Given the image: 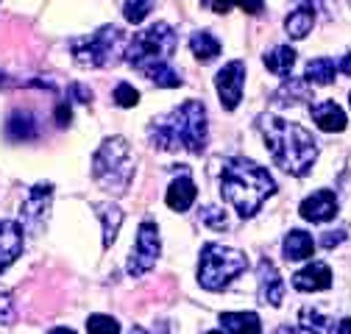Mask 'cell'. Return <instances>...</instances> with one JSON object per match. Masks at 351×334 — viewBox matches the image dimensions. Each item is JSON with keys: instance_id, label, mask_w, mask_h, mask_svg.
<instances>
[{"instance_id": "obj_21", "label": "cell", "mask_w": 351, "mask_h": 334, "mask_svg": "<svg viewBox=\"0 0 351 334\" xmlns=\"http://www.w3.org/2000/svg\"><path fill=\"white\" fill-rule=\"evenodd\" d=\"M93 209H95V215L104 220V248H109L117 240V231H120V223H123V212L114 203H95Z\"/></svg>"}, {"instance_id": "obj_19", "label": "cell", "mask_w": 351, "mask_h": 334, "mask_svg": "<svg viewBox=\"0 0 351 334\" xmlns=\"http://www.w3.org/2000/svg\"><path fill=\"white\" fill-rule=\"evenodd\" d=\"M313 25H315V9H313V3H306V0H301V6L295 12H290L285 20V28L293 39H304L313 31Z\"/></svg>"}, {"instance_id": "obj_7", "label": "cell", "mask_w": 351, "mask_h": 334, "mask_svg": "<svg viewBox=\"0 0 351 334\" xmlns=\"http://www.w3.org/2000/svg\"><path fill=\"white\" fill-rule=\"evenodd\" d=\"M120 45H123V31L117 25H104L86 39H75L70 51L81 67H106L109 62H114Z\"/></svg>"}, {"instance_id": "obj_40", "label": "cell", "mask_w": 351, "mask_h": 334, "mask_svg": "<svg viewBox=\"0 0 351 334\" xmlns=\"http://www.w3.org/2000/svg\"><path fill=\"white\" fill-rule=\"evenodd\" d=\"M206 334H223V331H206Z\"/></svg>"}, {"instance_id": "obj_18", "label": "cell", "mask_w": 351, "mask_h": 334, "mask_svg": "<svg viewBox=\"0 0 351 334\" xmlns=\"http://www.w3.org/2000/svg\"><path fill=\"white\" fill-rule=\"evenodd\" d=\"M285 259H293V262H301V259H310L313 257V250H315V240L301 231V229H293L287 237H285Z\"/></svg>"}, {"instance_id": "obj_15", "label": "cell", "mask_w": 351, "mask_h": 334, "mask_svg": "<svg viewBox=\"0 0 351 334\" xmlns=\"http://www.w3.org/2000/svg\"><path fill=\"white\" fill-rule=\"evenodd\" d=\"M310 114H313V120H315V125H318L321 131H329V134L346 131V112L335 101L310 103Z\"/></svg>"}, {"instance_id": "obj_29", "label": "cell", "mask_w": 351, "mask_h": 334, "mask_svg": "<svg viewBox=\"0 0 351 334\" xmlns=\"http://www.w3.org/2000/svg\"><path fill=\"white\" fill-rule=\"evenodd\" d=\"M114 103L123 106V109H131V106L140 103V92L131 87V84L123 81V84H117V87H114Z\"/></svg>"}, {"instance_id": "obj_20", "label": "cell", "mask_w": 351, "mask_h": 334, "mask_svg": "<svg viewBox=\"0 0 351 334\" xmlns=\"http://www.w3.org/2000/svg\"><path fill=\"white\" fill-rule=\"evenodd\" d=\"M221 323L229 334H262V323L256 312H223Z\"/></svg>"}, {"instance_id": "obj_16", "label": "cell", "mask_w": 351, "mask_h": 334, "mask_svg": "<svg viewBox=\"0 0 351 334\" xmlns=\"http://www.w3.org/2000/svg\"><path fill=\"white\" fill-rule=\"evenodd\" d=\"M195 195H198V190H195V181L187 176V170L176 179L170 187H167V195H165V201H167V206L173 209V212H187V209L195 203Z\"/></svg>"}, {"instance_id": "obj_23", "label": "cell", "mask_w": 351, "mask_h": 334, "mask_svg": "<svg viewBox=\"0 0 351 334\" xmlns=\"http://www.w3.org/2000/svg\"><path fill=\"white\" fill-rule=\"evenodd\" d=\"M262 62H265V67L271 73L285 78V75H290V70L295 64V51L290 45H276V48H271L265 56H262Z\"/></svg>"}, {"instance_id": "obj_5", "label": "cell", "mask_w": 351, "mask_h": 334, "mask_svg": "<svg viewBox=\"0 0 351 334\" xmlns=\"http://www.w3.org/2000/svg\"><path fill=\"white\" fill-rule=\"evenodd\" d=\"M93 176L104 190L114 195H123L128 190L131 179H134V159H131V148L123 137L104 140L93 159Z\"/></svg>"}, {"instance_id": "obj_24", "label": "cell", "mask_w": 351, "mask_h": 334, "mask_svg": "<svg viewBox=\"0 0 351 334\" xmlns=\"http://www.w3.org/2000/svg\"><path fill=\"white\" fill-rule=\"evenodd\" d=\"M335 73H337V64L332 59H326V56H318V59H313L310 64H306L304 81L306 84H318V87H326V84L335 81Z\"/></svg>"}, {"instance_id": "obj_36", "label": "cell", "mask_w": 351, "mask_h": 334, "mask_svg": "<svg viewBox=\"0 0 351 334\" xmlns=\"http://www.w3.org/2000/svg\"><path fill=\"white\" fill-rule=\"evenodd\" d=\"M335 334H351V318L340 320V326H337V331H335Z\"/></svg>"}, {"instance_id": "obj_13", "label": "cell", "mask_w": 351, "mask_h": 334, "mask_svg": "<svg viewBox=\"0 0 351 334\" xmlns=\"http://www.w3.org/2000/svg\"><path fill=\"white\" fill-rule=\"evenodd\" d=\"M23 254V226L17 220H0V273Z\"/></svg>"}, {"instance_id": "obj_6", "label": "cell", "mask_w": 351, "mask_h": 334, "mask_svg": "<svg viewBox=\"0 0 351 334\" xmlns=\"http://www.w3.org/2000/svg\"><path fill=\"white\" fill-rule=\"evenodd\" d=\"M248 268V259L243 250L226 248V245H217L209 242L201 250V262H198V284L209 292L217 290H226L243 270Z\"/></svg>"}, {"instance_id": "obj_17", "label": "cell", "mask_w": 351, "mask_h": 334, "mask_svg": "<svg viewBox=\"0 0 351 334\" xmlns=\"http://www.w3.org/2000/svg\"><path fill=\"white\" fill-rule=\"evenodd\" d=\"M6 134L14 142H31L39 137V123L31 112H14L6 123Z\"/></svg>"}, {"instance_id": "obj_38", "label": "cell", "mask_w": 351, "mask_h": 334, "mask_svg": "<svg viewBox=\"0 0 351 334\" xmlns=\"http://www.w3.org/2000/svg\"><path fill=\"white\" fill-rule=\"evenodd\" d=\"M128 334H151V331H148V329H143V326H134V329H131Z\"/></svg>"}, {"instance_id": "obj_9", "label": "cell", "mask_w": 351, "mask_h": 334, "mask_svg": "<svg viewBox=\"0 0 351 334\" xmlns=\"http://www.w3.org/2000/svg\"><path fill=\"white\" fill-rule=\"evenodd\" d=\"M215 87H217V95H221V106L226 112H234L243 101V87H245V62L234 59L229 62L221 73L215 75Z\"/></svg>"}, {"instance_id": "obj_8", "label": "cell", "mask_w": 351, "mask_h": 334, "mask_svg": "<svg viewBox=\"0 0 351 334\" xmlns=\"http://www.w3.org/2000/svg\"><path fill=\"white\" fill-rule=\"evenodd\" d=\"M159 250H162V240H159V229L154 220H143L140 231H137V245L131 250V259H128V276H143L148 273L156 259H159Z\"/></svg>"}, {"instance_id": "obj_31", "label": "cell", "mask_w": 351, "mask_h": 334, "mask_svg": "<svg viewBox=\"0 0 351 334\" xmlns=\"http://www.w3.org/2000/svg\"><path fill=\"white\" fill-rule=\"evenodd\" d=\"M14 318H17V312H14L12 296L9 292H0V323H12Z\"/></svg>"}, {"instance_id": "obj_3", "label": "cell", "mask_w": 351, "mask_h": 334, "mask_svg": "<svg viewBox=\"0 0 351 334\" xmlns=\"http://www.w3.org/2000/svg\"><path fill=\"white\" fill-rule=\"evenodd\" d=\"M176 45H179L176 31L167 23H154L145 31L134 34L125 51V62L134 70H140L145 78H151L156 87H167V90L182 87L184 84L182 75L170 67V56L176 53Z\"/></svg>"}, {"instance_id": "obj_37", "label": "cell", "mask_w": 351, "mask_h": 334, "mask_svg": "<svg viewBox=\"0 0 351 334\" xmlns=\"http://www.w3.org/2000/svg\"><path fill=\"white\" fill-rule=\"evenodd\" d=\"M48 334H75L73 329H67V326H56V329H51Z\"/></svg>"}, {"instance_id": "obj_28", "label": "cell", "mask_w": 351, "mask_h": 334, "mask_svg": "<svg viewBox=\"0 0 351 334\" xmlns=\"http://www.w3.org/2000/svg\"><path fill=\"white\" fill-rule=\"evenodd\" d=\"M86 331L90 334H120V323L109 315H90V320H86Z\"/></svg>"}, {"instance_id": "obj_30", "label": "cell", "mask_w": 351, "mask_h": 334, "mask_svg": "<svg viewBox=\"0 0 351 334\" xmlns=\"http://www.w3.org/2000/svg\"><path fill=\"white\" fill-rule=\"evenodd\" d=\"M201 220L212 229H229V218L223 209H217V206H204L201 209Z\"/></svg>"}, {"instance_id": "obj_25", "label": "cell", "mask_w": 351, "mask_h": 334, "mask_svg": "<svg viewBox=\"0 0 351 334\" xmlns=\"http://www.w3.org/2000/svg\"><path fill=\"white\" fill-rule=\"evenodd\" d=\"M298 320H301V329L310 331V334H332L335 331V320L326 318V315H321L318 309H310V307L301 309Z\"/></svg>"}, {"instance_id": "obj_11", "label": "cell", "mask_w": 351, "mask_h": 334, "mask_svg": "<svg viewBox=\"0 0 351 334\" xmlns=\"http://www.w3.org/2000/svg\"><path fill=\"white\" fill-rule=\"evenodd\" d=\"M298 212H301L304 220H310V223H326L337 215V195L332 190H318L310 198L301 201Z\"/></svg>"}, {"instance_id": "obj_33", "label": "cell", "mask_w": 351, "mask_h": 334, "mask_svg": "<svg viewBox=\"0 0 351 334\" xmlns=\"http://www.w3.org/2000/svg\"><path fill=\"white\" fill-rule=\"evenodd\" d=\"M346 240V231L340 229V231H326V237L321 240V245L324 248H332V245H337V242H343Z\"/></svg>"}, {"instance_id": "obj_4", "label": "cell", "mask_w": 351, "mask_h": 334, "mask_svg": "<svg viewBox=\"0 0 351 334\" xmlns=\"http://www.w3.org/2000/svg\"><path fill=\"white\" fill-rule=\"evenodd\" d=\"M148 137L159 151H190L201 156L206 151L209 125H206V106L201 101H184L179 109L151 123Z\"/></svg>"}, {"instance_id": "obj_32", "label": "cell", "mask_w": 351, "mask_h": 334, "mask_svg": "<svg viewBox=\"0 0 351 334\" xmlns=\"http://www.w3.org/2000/svg\"><path fill=\"white\" fill-rule=\"evenodd\" d=\"M67 95H70L75 103H90V101H93V90H86L84 84H73V87L67 90Z\"/></svg>"}, {"instance_id": "obj_14", "label": "cell", "mask_w": 351, "mask_h": 334, "mask_svg": "<svg viewBox=\"0 0 351 334\" xmlns=\"http://www.w3.org/2000/svg\"><path fill=\"white\" fill-rule=\"evenodd\" d=\"M293 287L301 292H318L332 287V270L326 262H310L293 276Z\"/></svg>"}, {"instance_id": "obj_27", "label": "cell", "mask_w": 351, "mask_h": 334, "mask_svg": "<svg viewBox=\"0 0 351 334\" xmlns=\"http://www.w3.org/2000/svg\"><path fill=\"white\" fill-rule=\"evenodd\" d=\"M154 9V0H125V6H123V17L128 20V23H134V25H140L145 17H148V12Z\"/></svg>"}, {"instance_id": "obj_22", "label": "cell", "mask_w": 351, "mask_h": 334, "mask_svg": "<svg viewBox=\"0 0 351 334\" xmlns=\"http://www.w3.org/2000/svg\"><path fill=\"white\" fill-rule=\"evenodd\" d=\"M190 51L198 62H212L215 56H221V39L212 36L209 31H195L190 36Z\"/></svg>"}, {"instance_id": "obj_10", "label": "cell", "mask_w": 351, "mask_h": 334, "mask_svg": "<svg viewBox=\"0 0 351 334\" xmlns=\"http://www.w3.org/2000/svg\"><path fill=\"white\" fill-rule=\"evenodd\" d=\"M51 198H53V184H36L28 190V198L23 203V218L28 229H42L48 218V209H51Z\"/></svg>"}, {"instance_id": "obj_2", "label": "cell", "mask_w": 351, "mask_h": 334, "mask_svg": "<svg viewBox=\"0 0 351 334\" xmlns=\"http://www.w3.org/2000/svg\"><path fill=\"white\" fill-rule=\"evenodd\" d=\"M276 192L274 176L245 156H229L221 167V195L237 209L240 218H254L262 203Z\"/></svg>"}, {"instance_id": "obj_12", "label": "cell", "mask_w": 351, "mask_h": 334, "mask_svg": "<svg viewBox=\"0 0 351 334\" xmlns=\"http://www.w3.org/2000/svg\"><path fill=\"white\" fill-rule=\"evenodd\" d=\"M256 276H259V301L262 304H271V307H279L282 298H285V281L276 273L274 262L262 259L259 268H256Z\"/></svg>"}, {"instance_id": "obj_39", "label": "cell", "mask_w": 351, "mask_h": 334, "mask_svg": "<svg viewBox=\"0 0 351 334\" xmlns=\"http://www.w3.org/2000/svg\"><path fill=\"white\" fill-rule=\"evenodd\" d=\"M0 87H6V75L3 73H0Z\"/></svg>"}, {"instance_id": "obj_35", "label": "cell", "mask_w": 351, "mask_h": 334, "mask_svg": "<svg viewBox=\"0 0 351 334\" xmlns=\"http://www.w3.org/2000/svg\"><path fill=\"white\" fill-rule=\"evenodd\" d=\"M337 70H343L346 75H351V51H348V53H346V56L340 59V64H337Z\"/></svg>"}, {"instance_id": "obj_26", "label": "cell", "mask_w": 351, "mask_h": 334, "mask_svg": "<svg viewBox=\"0 0 351 334\" xmlns=\"http://www.w3.org/2000/svg\"><path fill=\"white\" fill-rule=\"evenodd\" d=\"M204 3H209L212 12H217V14H226V12L234 9V6H240V9L248 12V14H259L262 6H265V0H204Z\"/></svg>"}, {"instance_id": "obj_41", "label": "cell", "mask_w": 351, "mask_h": 334, "mask_svg": "<svg viewBox=\"0 0 351 334\" xmlns=\"http://www.w3.org/2000/svg\"><path fill=\"white\" fill-rule=\"evenodd\" d=\"M348 98H351V95H348Z\"/></svg>"}, {"instance_id": "obj_1", "label": "cell", "mask_w": 351, "mask_h": 334, "mask_svg": "<svg viewBox=\"0 0 351 334\" xmlns=\"http://www.w3.org/2000/svg\"><path fill=\"white\" fill-rule=\"evenodd\" d=\"M256 129L262 140H265V148L271 151L276 167H282L285 173L304 179L313 170V164L318 159V142L304 125L276 114H259Z\"/></svg>"}, {"instance_id": "obj_34", "label": "cell", "mask_w": 351, "mask_h": 334, "mask_svg": "<svg viewBox=\"0 0 351 334\" xmlns=\"http://www.w3.org/2000/svg\"><path fill=\"white\" fill-rule=\"evenodd\" d=\"M70 117H73L70 106H67V103H59V109H56V123H59V125H67Z\"/></svg>"}]
</instances>
